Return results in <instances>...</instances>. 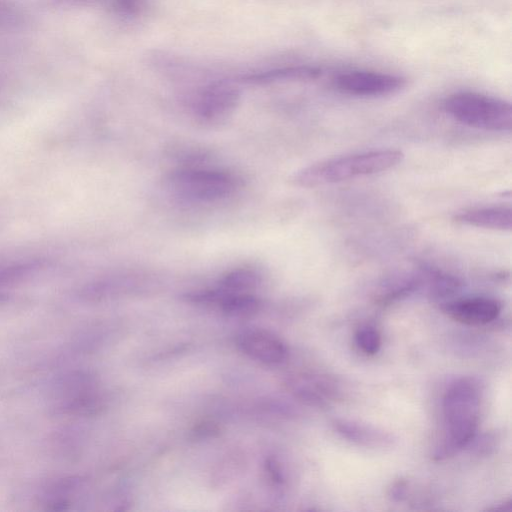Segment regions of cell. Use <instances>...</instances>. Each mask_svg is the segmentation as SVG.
Segmentation results:
<instances>
[{
  "label": "cell",
  "instance_id": "277c9868",
  "mask_svg": "<svg viewBox=\"0 0 512 512\" xmlns=\"http://www.w3.org/2000/svg\"><path fill=\"white\" fill-rule=\"evenodd\" d=\"M167 182L179 197L205 203L223 200L240 186V180L228 171L201 167L176 169L169 174Z\"/></svg>",
  "mask_w": 512,
  "mask_h": 512
},
{
  "label": "cell",
  "instance_id": "3957f363",
  "mask_svg": "<svg viewBox=\"0 0 512 512\" xmlns=\"http://www.w3.org/2000/svg\"><path fill=\"white\" fill-rule=\"evenodd\" d=\"M444 110L456 121L487 131H510L512 107L503 99L486 94L463 91L449 95Z\"/></svg>",
  "mask_w": 512,
  "mask_h": 512
},
{
  "label": "cell",
  "instance_id": "2e32d148",
  "mask_svg": "<svg viewBox=\"0 0 512 512\" xmlns=\"http://www.w3.org/2000/svg\"><path fill=\"white\" fill-rule=\"evenodd\" d=\"M407 483L403 480L395 482L390 488L389 495L393 500L400 501L405 498Z\"/></svg>",
  "mask_w": 512,
  "mask_h": 512
},
{
  "label": "cell",
  "instance_id": "5b68a950",
  "mask_svg": "<svg viewBox=\"0 0 512 512\" xmlns=\"http://www.w3.org/2000/svg\"><path fill=\"white\" fill-rule=\"evenodd\" d=\"M333 83L338 91L347 95L382 97L402 90L406 79L390 73L351 70L338 74Z\"/></svg>",
  "mask_w": 512,
  "mask_h": 512
},
{
  "label": "cell",
  "instance_id": "ba28073f",
  "mask_svg": "<svg viewBox=\"0 0 512 512\" xmlns=\"http://www.w3.org/2000/svg\"><path fill=\"white\" fill-rule=\"evenodd\" d=\"M444 311L459 323L482 326L498 317L501 304L494 298L475 296L450 301L444 305Z\"/></svg>",
  "mask_w": 512,
  "mask_h": 512
},
{
  "label": "cell",
  "instance_id": "8992f818",
  "mask_svg": "<svg viewBox=\"0 0 512 512\" xmlns=\"http://www.w3.org/2000/svg\"><path fill=\"white\" fill-rule=\"evenodd\" d=\"M240 101V91L233 84L219 81L206 86L197 96L194 111L204 122H218L229 116Z\"/></svg>",
  "mask_w": 512,
  "mask_h": 512
},
{
  "label": "cell",
  "instance_id": "9c48e42d",
  "mask_svg": "<svg viewBox=\"0 0 512 512\" xmlns=\"http://www.w3.org/2000/svg\"><path fill=\"white\" fill-rule=\"evenodd\" d=\"M321 69L311 65H291L250 72L240 76L243 83L267 85L285 81H306L318 78Z\"/></svg>",
  "mask_w": 512,
  "mask_h": 512
},
{
  "label": "cell",
  "instance_id": "6da1fadb",
  "mask_svg": "<svg viewBox=\"0 0 512 512\" xmlns=\"http://www.w3.org/2000/svg\"><path fill=\"white\" fill-rule=\"evenodd\" d=\"M403 159L404 153L397 149L354 153L313 163L294 173L291 181L306 188L333 184L389 170Z\"/></svg>",
  "mask_w": 512,
  "mask_h": 512
},
{
  "label": "cell",
  "instance_id": "30bf717a",
  "mask_svg": "<svg viewBox=\"0 0 512 512\" xmlns=\"http://www.w3.org/2000/svg\"><path fill=\"white\" fill-rule=\"evenodd\" d=\"M511 214V208L506 206L479 207L457 213L454 220L473 227L510 231L512 227Z\"/></svg>",
  "mask_w": 512,
  "mask_h": 512
},
{
  "label": "cell",
  "instance_id": "4fadbf2b",
  "mask_svg": "<svg viewBox=\"0 0 512 512\" xmlns=\"http://www.w3.org/2000/svg\"><path fill=\"white\" fill-rule=\"evenodd\" d=\"M288 386L299 398L313 404L325 402V398H329L332 394L327 383L308 375L292 377L288 381Z\"/></svg>",
  "mask_w": 512,
  "mask_h": 512
},
{
  "label": "cell",
  "instance_id": "9a60e30c",
  "mask_svg": "<svg viewBox=\"0 0 512 512\" xmlns=\"http://www.w3.org/2000/svg\"><path fill=\"white\" fill-rule=\"evenodd\" d=\"M112 7L117 14L132 18L146 11L148 0H113Z\"/></svg>",
  "mask_w": 512,
  "mask_h": 512
},
{
  "label": "cell",
  "instance_id": "5bb4252c",
  "mask_svg": "<svg viewBox=\"0 0 512 512\" xmlns=\"http://www.w3.org/2000/svg\"><path fill=\"white\" fill-rule=\"evenodd\" d=\"M358 348L367 355L376 354L381 347V335L379 331L369 325L360 327L355 334Z\"/></svg>",
  "mask_w": 512,
  "mask_h": 512
},
{
  "label": "cell",
  "instance_id": "7c38bea8",
  "mask_svg": "<svg viewBox=\"0 0 512 512\" xmlns=\"http://www.w3.org/2000/svg\"><path fill=\"white\" fill-rule=\"evenodd\" d=\"M260 281V275L256 270L235 268L220 278L216 290L223 293H253Z\"/></svg>",
  "mask_w": 512,
  "mask_h": 512
},
{
  "label": "cell",
  "instance_id": "8fae6325",
  "mask_svg": "<svg viewBox=\"0 0 512 512\" xmlns=\"http://www.w3.org/2000/svg\"><path fill=\"white\" fill-rule=\"evenodd\" d=\"M333 427L343 438L362 446H386L392 440L389 434L381 430L347 419H335Z\"/></svg>",
  "mask_w": 512,
  "mask_h": 512
},
{
  "label": "cell",
  "instance_id": "52a82bcc",
  "mask_svg": "<svg viewBox=\"0 0 512 512\" xmlns=\"http://www.w3.org/2000/svg\"><path fill=\"white\" fill-rule=\"evenodd\" d=\"M237 346L251 359L267 365L281 364L288 356L285 343L264 329L244 330L237 337Z\"/></svg>",
  "mask_w": 512,
  "mask_h": 512
},
{
  "label": "cell",
  "instance_id": "7a4b0ae2",
  "mask_svg": "<svg viewBox=\"0 0 512 512\" xmlns=\"http://www.w3.org/2000/svg\"><path fill=\"white\" fill-rule=\"evenodd\" d=\"M481 389L472 378L452 383L443 398L445 441L436 457L441 459L465 447L474 438L480 415Z\"/></svg>",
  "mask_w": 512,
  "mask_h": 512
}]
</instances>
